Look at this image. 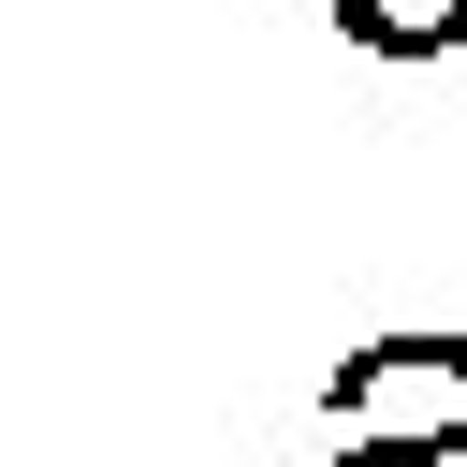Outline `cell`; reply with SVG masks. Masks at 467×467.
<instances>
[{
	"label": "cell",
	"instance_id": "7a4b0ae2",
	"mask_svg": "<svg viewBox=\"0 0 467 467\" xmlns=\"http://www.w3.org/2000/svg\"><path fill=\"white\" fill-rule=\"evenodd\" d=\"M336 29L350 44H379V58H467V0H336Z\"/></svg>",
	"mask_w": 467,
	"mask_h": 467
},
{
	"label": "cell",
	"instance_id": "3957f363",
	"mask_svg": "<svg viewBox=\"0 0 467 467\" xmlns=\"http://www.w3.org/2000/svg\"><path fill=\"white\" fill-rule=\"evenodd\" d=\"M336 467H467V452H336Z\"/></svg>",
	"mask_w": 467,
	"mask_h": 467
},
{
	"label": "cell",
	"instance_id": "6da1fadb",
	"mask_svg": "<svg viewBox=\"0 0 467 467\" xmlns=\"http://www.w3.org/2000/svg\"><path fill=\"white\" fill-rule=\"evenodd\" d=\"M336 452H467V336H379L321 394Z\"/></svg>",
	"mask_w": 467,
	"mask_h": 467
}]
</instances>
